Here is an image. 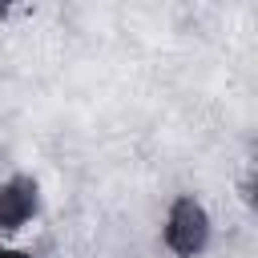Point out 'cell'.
<instances>
[{
    "mask_svg": "<svg viewBox=\"0 0 258 258\" xmlns=\"http://www.w3.org/2000/svg\"><path fill=\"white\" fill-rule=\"evenodd\" d=\"M165 246L177 258H198L210 246V214L194 194L173 198V206L165 214Z\"/></svg>",
    "mask_w": 258,
    "mask_h": 258,
    "instance_id": "1",
    "label": "cell"
},
{
    "mask_svg": "<svg viewBox=\"0 0 258 258\" xmlns=\"http://www.w3.org/2000/svg\"><path fill=\"white\" fill-rule=\"evenodd\" d=\"M36 210H40V189L32 177L16 173L0 181V230H20Z\"/></svg>",
    "mask_w": 258,
    "mask_h": 258,
    "instance_id": "2",
    "label": "cell"
},
{
    "mask_svg": "<svg viewBox=\"0 0 258 258\" xmlns=\"http://www.w3.org/2000/svg\"><path fill=\"white\" fill-rule=\"evenodd\" d=\"M0 258H32V254H24V250H8V246H0Z\"/></svg>",
    "mask_w": 258,
    "mask_h": 258,
    "instance_id": "3",
    "label": "cell"
}]
</instances>
